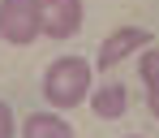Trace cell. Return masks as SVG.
Returning <instances> with one entry per match:
<instances>
[{
    "instance_id": "cell-1",
    "label": "cell",
    "mask_w": 159,
    "mask_h": 138,
    "mask_svg": "<svg viewBox=\"0 0 159 138\" xmlns=\"http://www.w3.org/2000/svg\"><path fill=\"white\" fill-rule=\"evenodd\" d=\"M90 65L82 60V56H56L52 65H48V74H43V99L52 104V108H78L90 99Z\"/></svg>"
},
{
    "instance_id": "cell-2",
    "label": "cell",
    "mask_w": 159,
    "mask_h": 138,
    "mask_svg": "<svg viewBox=\"0 0 159 138\" xmlns=\"http://www.w3.org/2000/svg\"><path fill=\"white\" fill-rule=\"evenodd\" d=\"M0 39L13 48H30L39 39V4L34 0H0Z\"/></svg>"
},
{
    "instance_id": "cell-3",
    "label": "cell",
    "mask_w": 159,
    "mask_h": 138,
    "mask_svg": "<svg viewBox=\"0 0 159 138\" xmlns=\"http://www.w3.org/2000/svg\"><path fill=\"white\" fill-rule=\"evenodd\" d=\"M155 43V35L146 26H120V30H112L103 43H99V56H95V69H116L125 56L133 52H146Z\"/></svg>"
},
{
    "instance_id": "cell-4",
    "label": "cell",
    "mask_w": 159,
    "mask_h": 138,
    "mask_svg": "<svg viewBox=\"0 0 159 138\" xmlns=\"http://www.w3.org/2000/svg\"><path fill=\"white\" fill-rule=\"evenodd\" d=\"M34 4H39V35H48V39L78 35L82 17H86L82 0H34Z\"/></svg>"
},
{
    "instance_id": "cell-5",
    "label": "cell",
    "mask_w": 159,
    "mask_h": 138,
    "mask_svg": "<svg viewBox=\"0 0 159 138\" xmlns=\"http://www.w3.org/2000/svg\"><path fill=\"white\" fill-rule=\"evenodd\" d=\"M90 108H95V117H103V121H112V117H125V108H129V91H125V82H103L90 91Z\"/></svg>"
},
{
    "instance_id": "cell-6",
    "label": "cell",
    "mask_w": 159,
    "mask_h": 138,
    "mask_svg": "<svg viewBox=\"0 0 159 138\" xmlns=\"http://www.w3.org/2000/svg\"><path fill=\"white\" fill-rule=\"evenodd\" d=\"M22 138H73V125L60 112H30L22 121Z\"/></svg>"
},
{
    "instance_id": "cell-7",
    "label": "cell",
    "mask_w": 159,
    "mask_h": 138,
    "mask_svg": "<svg viewBox=\"0 0 159 138\" xmlns=\"http://www.w3.org/2000/svg\"><path fill=\"white\" fill-rule=\"evenodd\" d=\"M138 74H142L146 91H151V86H159V48H146V52H142V60H138Z\"/></svg>"
},
{
    "instance_id": "cell-8",
    "label": "cell",
    "mask_w": 159,
    "mask_h": 138,
    "mask_svg": "<svg viewBox=\"0 0 159 138\" xmlns=\"http://www.w3.org/2000/svg\"><path fill=\"white\" fill-rule=\"evenodd\" d=\"M0 138H17V121H13V108L0 99Z\"/></svg>"
},
{
    "instance_id": "cell-9",
    "label": "cell",
    "mask_w": 159,
    "mask_h": 138,
    "mask_svg": "<svg viewBox=\"0 0 159 138\" xmlns=\"http://www.w3.org/2000/svg\"><path fill=\"white\" fill-rule=\"evenodd\" d=\"M146 95H151V112H155V121H159V86H151Z\"/></svg>"
},
{
    "instance_id": "cell-10",
    "label": "cell",
    "mask_w": 159,
    "mask_h": 138,
    "mask_svg": "<svg viewBox=\"0 0 159 138\" xmlns=\"http://www.w3.org/2000/svg\"><path fill=\"white\" fill-rule=\"evenodd\" d=\"M129 138H138V134H129Z\"/></svg>"
}]
</instances>
